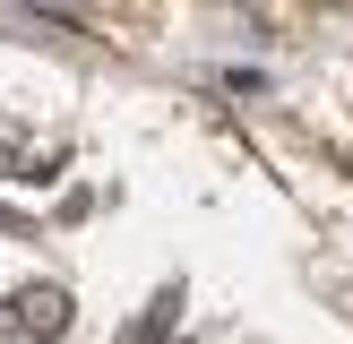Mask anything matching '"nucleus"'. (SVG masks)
<instances>
[{
	"mask_svg": "<svg viewBox=\"0 0 353 344\" xmlns=\"http://www.w3.org/2000/svg\"><path fill=\"white\" fill-rule=\"evenodd\" d=\"M17 327H26V336H61V327H69V301H61V292H52V284H26V292H17Z\"/></svg>",
	"mask_w": 353,
	"mask_h": 344,
	"instance_id": "obj_1",
	"label": "nucleus"
}]
</instances>
